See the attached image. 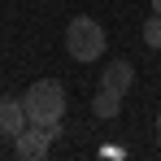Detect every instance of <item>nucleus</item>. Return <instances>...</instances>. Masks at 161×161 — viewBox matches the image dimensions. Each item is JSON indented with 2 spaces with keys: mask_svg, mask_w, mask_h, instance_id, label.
<instances>
[{
  "mask_svg": "<svg viewBox=\"0 0 161 161\" xmlns=\"http://www.w3.org/2000/svg\"><path fill=\"white\" fill-rule=\"evenodd\" d=\"M22 109H26V122H39V126L61 122V118H65V87H61L57 79L31 83L26 96H22Z\"/></svg>",
  "mask_w": 161,
  "mask_h": 161,
  "instance_id": "nucleus-1",
  "label": "nucleus"
},
{
  "mask_svg": "<svg viewBox=\"0 0 161 161\" xmlns=\"http://www.w3.org/2000/svg\"><path fill=\"white\" fill-rule=\"evenodd\" d=\"M65 53L74 57V61H100L105 57V31L96 18H70V26H65Z\"/></svg>",
  "mask_w": 161,
  "mask_h": 161,
  "instance_id": "nucleus-2",
  "label": "nucleus"
},
{
  "mask_svg": "<svg viewBox=\"0 0 161 161\" xmlns=\"http://www.w3.org/2000/svg\"><path fill=\"white\" fill-rule=\"evenodd\" d=\"M57 135H61V122H48V126L26 122L22 131L13 135V153H18L22 161H39V157H48V148H53Z\"/></svg>",
  "mask_w": 161,
  "mask_h": 161,
  "instance_id": "nucleus-3",
  "label": "nucleus"
},
{
  "mask_svg": "<svg viewBox=\"0 0 161 161\" xmlns=\"http://www.w3.org/2000/svg\"><path fill=\"white\" fill-rule=\"evenodd\" d=\"M131 83H135V65H131V61H122V57H118V61H105L100 87H113V92H122V96H126V92H131Z\"/></svg>",
  "mask_w": 161,
  "mask_h": 161,
  "instance_id": "nucleus-4",
  "label": "nucleus"
},
{
  "mask_svg": "<svg viewBox=\"0 0 161 161\" xmlns=\"http://www.w3.org/2000/svg\"><path fill=\"white\" fill-rule=\"evenodd\" d=\"M22 126H26V109H22V100L0 96V139H13Z\"/></svg>",
  "mask_w": 161,
  "mask_h": 161,
  "instance_id": "nucleus-5",
  "label": "nucleus"
},
{
  "mask_svg": "<svg viewBox=\"0 0 161 161\" xmlns=\"http://www.w3.org/2000/svg\"><path fill=\"white\" fill-rule=\"evenodd\" d=\"M92 113H96V118H118V113H122V92L100 87V92H96V100H92Z\"/></svg>",
  "mask_w": 161,
  "mask_h": 161,
  "instance_id": "nucleus-6",
  "label": "nucleus"
},
{
  "mask_svg": "<svg viewBox=\"0 0 161 161\" xmlns=\"http://www.w3.org/2000/svg\"><path fill=\"white\" fill-rule=\"evenodd\" d=\"M144 44H148V48H161V13L148 18V26H144Z\"/></svg>",
  "mask_w": 161,
  "mask_h": 161,
  "instance_id": "nucleus-7",
  "label": "nucleus"
},
{
  "mask_svg": "<svg viewBox=\"0 0 161 161\" xmlns=\"http://www.w3.org/2000/svg\"><path fill=\"white\" fill-rule=\"evenodd\" d=\"M153 13H161V0H153Z\"/></svg>",
  "mask_w": 161,
  "mask_h": 161,
  "instance_id": "nucleus-8",
  "label": "nucleus"
},
{
  "mask_svg": "<svg viewBox=\"0 0 161 161\" xmlns=\"http://www.w3.org/2000/svg\"><path fill=\"white\" fill-rule=\"evenodd\" d=\"M157 139H161V113H157Z\"/></svg>",
  "mask_w": 161,
  "mask_h": 161,
  "instance_id": "nucleus-9",
  "label": "nucleus"
}]
</instances>
